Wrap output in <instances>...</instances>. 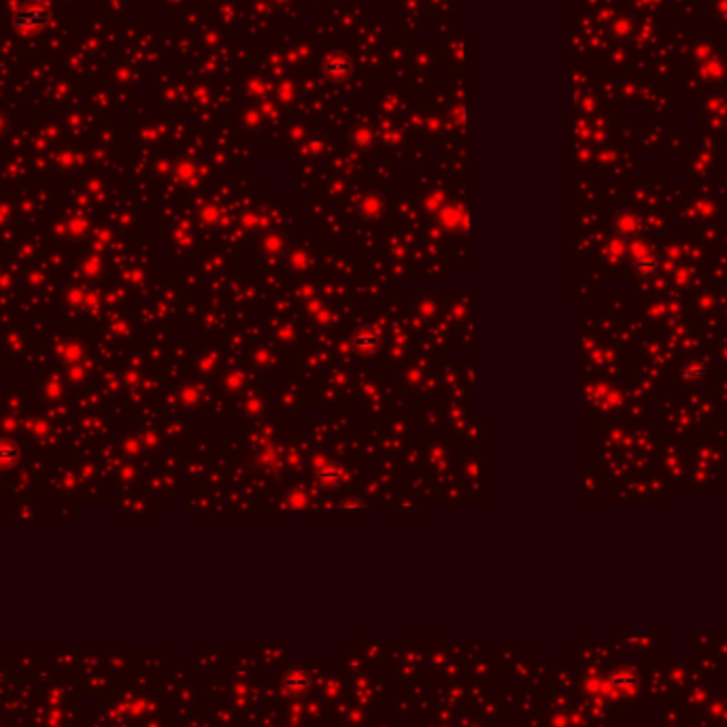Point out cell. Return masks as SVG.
<instances>
[{
	"instance_id": "obj_3",
	"label": "cell",
	"mask_w": 727,
	"mask_h": 727,
	"mask_svg": "<svg viewBox=\"0 0 727 727\" xmlns=\"http://www.w3.org/2000/svg\"><path fill=\"white\" fill-rule=\"evenodd\" d=\"M281 685H283L285 693L300 698V695H305V693L309 691V687H311V679H309V674H307L302 668H289V670L283 674Z\"/></svg>"
},
{
	"instance_id": "obj_4",
	"label": "cell",
	"mask_w": 727,
	"mask_h": 727,
	"mask_svg": "<svg viewBox=\"0 0 727 727\" xmlns=\"http://www.w3.org/2000/svg\"><path fill=\"white\" fill-rule=\"evenodd\" d=\"M615 230L623 239H632L640 230V217L632 211H619L615 215Z\"/></svg>"
},
{
	"instance_id": "obj_1",
	"label": "cell",
	"mask_w": 727,
	"mask_h": 727,
	"mask_svg": "<svg viewBox=\"0 0 727 727\" xmlns=\"http://www.w3.org/2000/svg\"><path fill=\"white\" fill-rule=\"evenodd\" d=\"M49 22H51V13H49L45 7H39V5L22 7V9L13 15V20H11L13 28H18V30H22V32H36V30H43V28L49 26Z\"/></svg>"
},
{
	"instance_id": "obj_6",
	"label": "cell",
	"mask_w": 727,
	"mask_h": 727,
	"mask_svg": "<svg viewBox=\"0 0 727 727\" xmlns=\"http://www.w3.org/2000/svg\"><path fill=\"white\" fill-rule=\"evenodd\" d=\"M681 377H683L685 381H689V383H702V381H706V377H708V368L704 366L702 361H691V364H687V366L681 371Z\"/></svg>"
},
{
	"instance_id": "obj_5",
	"label": "cell",
	"mask_w": 727,
	"mask_h": 727,
	"mask_svg": "<svg viewBox=\"0 0 727 727\" xmlns=\"http://www.w3.org/2000/svg\"><path fill=\"white\" fill-rule=\"evenodd\" d=\"M20 458H22L20 445L7 439L0 441V468H13L20 462Z\"/></svg>"
},
{
	"instance_id": "obj_7",
	"label": "cell",
	"mask_w": 727,
	"mask_h": 727,
	"mask_svg": "<svg viewBox=\"0 0 727 727\" xmlns=\"http://www.w3.org/2000/svg\"><path fill=\"white\" fill-rule=\"evenodd\" d=\"M364 345H366V351H375V349H377V345H379V336H377V332H373V330H359V332L355 334V347L361 351V349H364Z\"/></svg>"
},
{
	"instance_id": "obj_2",
	"label": "cell",
	"mask_w": 727,
	"mask_h": 727,
	"mask_svg": "<svg viewBox=\"0 0 727 727\" xmlns=\"http://www.w3.org/2000/svg\"><path fill=\"white\" fill-rule=\"evenodd\" d=\"M632 268L640 279H655L660 272V260L644 245H638L632 249Z\"/></svg>"
},
{
	"instance_id": "obj_8",
	"label": "cell",
	"mask_w": 727,
	"mask_h": 727,
	"mask_svg": "<svg viewBox=\"0 0 727 727\" xmlns=\"http://www.w3.org/2000/svg\"><path fill=\"white\" fill-rule=\"evenodd\" d=\"M611 683H613L615 687H619V689H632V687L638 685V674H636V672H629V670H621V672H617V674L611 679Z\"/></svg>"
}]
</instances>
